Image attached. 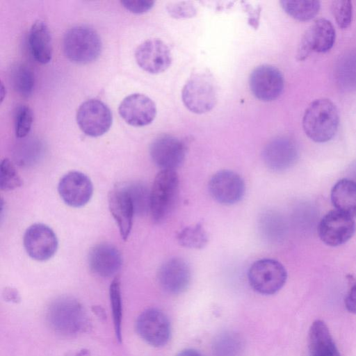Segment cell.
Segmentation results:
<instances>
[{"label":"cell","mask_w":356,"mask_h":356,"mask_svg":"<svg viewBox=\"0 0 356 356\" xmlns=\"http://www.w3.org/2000/svg\"><path fill=\"white\" fill-rule=\"evenodd\" d=\"M63 47L65 55L70 60L78 64H87L99 57L102 41L92 28L77 25L65 32Z\"/></svg>","instance_id":"obj_3"},{"label":"cell","mask_w":356,"mask_h":356,"mask_svg":"<svg viewBox=\"0 0 356 356\" xmlns=\"http://www.w3.org/2000/svg\"><path fill=\"white\" fill-rule=\"evenodd\" d=\"M120 3L127 10L135 14L146 13L154 5V1L151 0H124Z\"/></svg>","instance_id":"obj_38"},{"label":"cell","mask_w":356,"mask_h":356,"mask_svg":"<svg viewBox=\"0 0 356 356\" xmlns=\"http://www.w3.org/2000/svg\"><path fill=\"white\" fill-rule=\"evenodd\" d=\"M276 213L272 211H265L259 219V229L261 236L266 240H274L276 238L279 223Z\"/></svg>","instance_id":"obj_36"},{"label":"cell","mask_w":356,"mask_h":356,"mask_svg":"<svg viewBox=\"0 0 356 356\" xmlns=\"http://www.w3.org/2000/svg\"><path fill=\"white\" fill-rule=\"evenodd\" d=\"M112 113L103 102L91 99L82 103L76 113V122L87 136L97 137L107 132L112 124Z\"/></svg>","instance_id":"obj_8"},{"label":"cell","mask_w":356,"mask_h":356,"mask_svg":"<svg viewBox=\"0 0 356 356\" xmlns=\"http://www.w3.org/2000/svg\"><path fill=\"white\" fill-rule=\"evenodd\" d=\"M135 59L138 66L150 74H159L170 65L172 56L168 45L159 39H149L136 49Z\"/></svg>","instance_id":"obj_15"},{"label":"cell","mask_w":356,"mask_h":356,"mask_svg":"<svg viewBox=\"0 0 356 356\" xmlns=\"http://www.w3.org/2000/svg\"><path fill=\"white\" fill-rule=\"evenodd\" d=\"M249 86L253 95L260 101L277 99L284 90V76L279 69L271 65H261L250 75Z\"/></svg>","instance_id":"obj_9"},{"label":"cell","mask_w":356,"mask_h":356,"mask_svg":"<svg viewBox=\"0 0 356 356\" xmlns=\"http://www.w3.org/2000/svg\"><path fill=\"white\" fill-rule=\"evenodd\" d=\"M22 179L13 162L3 159L0 165V188L1 191H9L20 187Z\"/></svg>","instance_id":"obj_33"},{"label":"cell","mask_w":356,"mask_h":356,"mask_svg":"<svg viewBox=\"0 0 356 356\" xmlns=\"http://www.w3.org/2000/svg\"><path fill=\"white\" fill-rule=\"evenodd\" d=\"M336 32L332 23L324 18L316 20L302 36L297 51V58L305 60L310 53H326L335 42Z\"/></svg>","instance_id":"obj_12"},{"label":"cell","mask_w":356,"mask_h":356,"mask_svg":"<svg viewBox=\"0 0 356 356\" xmlns=\"http://www.w3.org/2000/svg\"><path fill=\"white\" fill-rule=\"evenodd\" d=\"M168 14L175 19L191 18L196 15L197 9L191 1H177L170 3L166 6Z\"/></svg>","instance_id":"obj_37"},{"label":"cell","mask_w":356,"mask_h":356,"mask_svg":"<svg viewBox=\"0 0 356 356\" xmlns=\"http://www.w3.org/2000/svg\"><path fill=\"white\" fill-rule=\"evenodd\" d=\"M24 246L30 257L44 261L51 259L56 252L58 239L49 227L35 223L25 232Z\"/></svg>","instance_id":"obj_13"},{"label":"cell","mask_w":356,"mask_h":356,"mask_svg":"<svg viewBox=\"0 0 356 356\" xmlns=\"http://www.w3.org/2000/svg\"><path fill=\"white\" fill-rule=\"evenodd\" d=\"M355 229L353 218L336 209L321 219L318 235L325 244L336 247L346 243L355 234Z\"/></svg>","instance_id":"obj_10"},{"label":"cell","mask_w":356,"mask_h":356,"mask_svg":"<svg viewBox=\"0 0 356 356\" xmlns=\"http://www.w3.org/2000/svg\"><path fill=\"white\" fill-rule=\"evenodd\" d=\"M58 191L65 204L77 208L90 201L93 193V186L90 178L85 174L71 171L60 179Z\"/></svg>","instance_id":"obj_17"},{"label":"cell","mask_w":356,"mask_h":356,"mask_svg":"<svg viewBox=\"0 0 356 356\" xmlns=\"http://www.w3.org/2000/svg\"><path fill=\"white\" fill-rule=\"evenodd\" d=\"M209 191L218 202L231 205L239 202L245 191L243 179L237 173L227 170L215 173L209 180Z\"/></svg>","instance_id":"obj_14"},{"label":"cell","mask_w":356,"mask_h":356,"mask_svg":"<svg viewBox=\"0 0 356 356\" xmlns=\"http://www.w3.org/2000/svg\"><path fill=\"white\" fill-rule=\"evenodd\" d=\"M185 143L179 138L163 134L155 138L149 147L152 160L161 170H175L186 156Z\"/></svg>","instance_id":"obj_11"},{"label":"cell","mask_w":356,"mask_h":356,"mask_svg":"<svg viewBox=\"0 0 356 356\" xmlns=\"http://www.w3.org/2000/svg\"><path fill=\"white\" fill-rule=\"evenodd\" d=\"M181 99L191 112L202 114L212 110L218 100V88L211 74L206 72L194 73L184 84Z\"/></svg>","instance_id":"obj_5"},{"label":"cell","mask_w":356,"mask_h":356,"mask_svg":"<svg viewBox=\"0 0 356 356\" xmlns=\"http://www.w3.org/2000/svg\"><path fill=\"white\" fill-rule=\"evenodd\" d=\"M298 150L293 140L279 136L269 141L262 151V159L266 167L274 172H282L295 165Z\"/></svg>","instance_id":"obj_16"},{"label":"cell","mask_w":356,"mask_h":356,"mask_svg":"<svg viewBox=\"0 0 356 356\" xmlns=\"http://www.w3.org/2000/svg\"><path fill=\"white\" fill-rule=\"evenodd\" d=\"M335 77L339 87L343 91L356 90V49L341 56L336 65Z\"/></svg>","instance_id":"obj_25"},{"label":"cell","mask_w":356,"mask_h":356,"mask_svg":"<svg viewBox=\"0 0 356 356\" xmlns=\"http://www.w3.org/2000/svg\"><path fill=\"white\" fill-rule=\"evenodd\" d=\"M280 3L286 13L300 22L313 19L321 8L320 1L314 0H283Z\"/></svg>","instance_id":"obj_26"},{"label":"cell","mask_w":356,"mask_h":356,"mask_svg":"<svg viewBox=\"0 0 356 356\" xmlns=\"http://www.w3.org/2000/svg\"><path fill=\"white\" fill-rule=\"evenodd\" d=\"M177 239L183 247L191 249H201L207 244L209 236L202 225L197 223L182 229L178 233Z\"/></svg>","instance_id":"obj_30"},{"label":"cell","mask_w":356,"mask_h":356,"mask_svg":"<svg viewBox=\"0 0 356 356\" xmlns=\"http://www.w3.org/2000/svg\"><path fill=\"white\" fill-rule=\"evenodd\" d=\"M331 200L337 210L356 217V182L348 179L339 180L331 191Z\"/></svg>","instance_id":"obj_24"},{"label":"cell","mask_w":356,"mask_h":356,"mask_svg":"<svg viewBox=\"0 0 356 356\" xmlns=\"http://www.w3.org/2000/svg\"><path fill=\"white\" fill-rule=\"evenodd\" d=\"M308 346L311 356H341L327 325L322 320H316L311 325Z\"/></svg>","instance_id":"obj_22"},{"label":"cell","mask_w":356,"mask_h":356,"mask_svg":"<svg viewBox=\"0 0 356 356\" xmlns=\"http://www.w3.org/2000/svg\"><path fill=\"white\" fill-rule=\"evenodd\" d=\"M6 95V88L3 83L1 84V102H3Z\"/></svg>","instance_id":"obj_44"},{"label":"cell","mask_w":356,"mask_h":356,"mask_svg":"<svg viewBox=\"0 0 356 356\" xmlns=\"http://www.w3.org/2000/svg\"><path fill=\"white\" fill-rule=\"evenodd\" d=\"M241 337L234 332H225L218 334L212 345L213 356H241L243 350Z\"/></svg>","instance_id":"obj_27"},{"label":"cell","mask_w":356,"mask_h":356,"mask_svg":"<svg viewBox=\"0 0 356 356\" xmlns=\"http://www.w3.org/2000/svg\"><path fill=\"white\" fill-rule=\"evenodd\" d=\"M339 115L336 105L326 98L314 100L303 115L302 129L309 138L316 143H326L336 134Z\"/></svg>","instance_id":"obj_2"},{"label":"cell","mask_w":356,"mask_h":356,"mask_svg":"<svg viewBox=\"0 0 356 356\" xmlns=\"http://www.w3.org/2000/svg\"><path fill=\"white\" fill-rule=\"evenodd\" d=\"M15 149L14 157L20 165L29 166L34 164L41 157L44 147L42 143L35 138H21Z\"/></svg>","instance_id":"obj_28"},{"label":"cell","mask_w":356,"mask_h":356,"mask_svg":"<svg viewBox=\"0 0 356 356\" xmlns=\"http://www.w3.org/2000/svg\"><path fill=\"white\" fill-rule=\"evenodd\" d=\"M46 321L52 331L64 337L81 334L91 327L83 305L70 296L59 297L50 303L46 311Z\"/></svg>","instance_id":"obj_1"},{"label":"cell","mask_w":356,"mask_h":356,"mask_svg":"<svg viewBox=\"0 0 356 356\" xmlns=\"http://www.w3.org/2000/svg\"><path fill=\"white\" fill-rule=\"evenodd\" d=\"M109 298L115 334L117 340L120 343L122 341V301L119 277H115L110 284Z\"/></svg>","instance_id":"obj_31"},{"label":"cell","mask_w":356,"mask_h":356,"mask_svg":"<svg viewBox=\"0 0 356 356\" xmlns=\"http://www.w3.org/2000/svg\"><path fill=\"white\" fill-rule=\"evenodd\" d=\"M118 111L123 120L134 127L146 126L156 115L155 103L149 97L140 93H134L124 98Z\"/></svg>","instance_id":"obj_19"},{"label":"cell","mask_w":356,"mask_h":356,"mask_svg":"<svg viewBox=\"0 0 356 356\" xmlns=\"http://www.w3.org/2000/svg\"><path fill=\"white\" fill-rule=\"evenodd\" d=\"M2 296L6 301L10 302L18 303L21 300L19 292L15 289L10 287L5 288Z\"/></svg>","instance_id":"obj_40"},{"label":"cell","mask_w":356,"mask_h":356,"mask_svg":"<svg viewBox=\"0 0 356 356\" xmlns=\"http://www.w3.org/2000/svg\"><path fill=\"white\" fill-rule=\"evenodd\" d=\"M33 120V112L29 106L22 104L15 112V129L18 138H24L29 134Z\"/></svg>","instance_id":"obj_34"},{"label":"cell","mask_w":356,"mask_h":356,"mask_svg":"<svg viewBox=\"0 0 356 356\" xmlns=\"http://www.w3.org/2000/svg\"><path fill=\"white\" fill-rule=\"evenodd\" d=\"M179 181L175 170H161L156 175L150 190L152 220L163 222L172 213L178 200Z\"/></svg>","instance_id":"obj_4"},{"label":"cell","mask_w":356,"mask_h":356,"mask_svg":"<svg viewBox=\"0 0 356 356\" xmlns=\"http://www.w3.org/2000/svg\"><path fill=\"white\" fill-rule=\"evenodd\" d=\"M95 308V312H96V314L100 316V317H104V312L103 310H102L101 307H94Z\"/></svg>","instance_id":"obj_43"},{"label":"cell","mask_w":356,"mask_h":356,"mask_svg":"<svg viewBox=\"0 0 356 356\" xmlns=\"http://www.w3.org/2000/svg\"><path fill=\"white\" fill-rule=\"evenodd\" d=\"M157 279L160 286L165 292L172 295L180 294L184 292L190 284V266L181 258L169 259L159 268Z\"/></svg>","instance_id":"obj_18"},{"label":"cell","mask_w":356,"mask_h":356,"mask_svg":"<svg viewBox=\"0 0 356 356\" xmlns=\"http://www.w3.org/2000/svg\"><path fill=\"white\" fill-rule=\"evenodd\" d=\"M332 12L337 26L345 29L349 27L353 20L352 2L346 0H337L332 3Z\"/></svg>","instance_id":"obj_35"},{"label":"cell","mask_w":356,"mask_h":356,"mask_svg":"<svg viewBox=\"0 0 356 356\" xmlns=\"http://www.w3.org/2000/svg\"><path fill=\"white\" fill-rule=\"evenodd\" d=\"M29 44L33 57L38 63L46 64L51 60V35L44 22L37 20L32 24L29 33Z\"/></svg>","instance_id":"obj_23"},{"label":"cell","mask_w":356,"mask_h":356,"mask_svg":"<svg viewBox=\"0 0 356 356\" xmlns=\"http://www.w3.org/2000/svg\"><path fill=\"white\" fill-rule=\"evenodd\" d=\"M130 194L135 214L144 215L150 210V191L140 183L126 184Z\"/></svg>","instance_id":"obj_32"},{"label":"cell","mask_w":356,"mask_h":356,"mask_svg":"<svg viewBox=\"0 0 356 356\" xmlns=\"http://www.w3.org/2000/svg\"><path fill=\"white\" fill-rule=\"evenodd\" d=\"M136 329L144 341L156 348L165 346L170 339L171 326L169 319L157 308L144 310L136 320Z\"/></svg>","instance_id":"obj_7"},{"label":"cell","mask_w":356,"mask_h":356,"mask_svg":"<svg viewBox=\"0 0 356 356\" xmlns=\"http://www.w3.org/2000/svg\"><path fill=\"white\" fill-rule=\"evenodd\" d=\"M248 277L251 287L255 291L263 295H273L285 284L287 272L278 261L265 258L252 264Z\"/></svg>","instance_id":"obj_6"},{"label":"cell","mask_w":356,"mask_h":356,"mask_svg":"<svg viewBox=\"0 0 356 356\" xmlns=\"http://www.w3.org/2000/svg\"><path fill=\"white\" fill-rule=\"evenodd\" d=\"M108 200L109 210L118 226L120 236L123 240H127L131 230L135 211L126 185L112 189Z\"/></svg>","instance_id":"obj_20"},{"label":"cell","mask_w":356,"mask_h":356,"mask_svg":"<svg viewBox=\"0 0 356 356\" xmlns=\"http://www.w3.org/2000/svg\"><path fill=\"white\" fill-rule=\"evenodd\" d=\"M350 287L345 298V306L346 309L356 314V280L349 277Z\"/></svg>","instance_id":"obj_39"},{"label":"cell","mask_w":356,"mask_h":356,"mask_svg":"<svg viewBox=\"0 0 356 356\" xmlns=\"http://www.w3.org/2000/svg\"><path fill=\"white\" fill-rule=\"evenodd\" d=\"M10 79L14 90L24 97L31 95L35 86V76L27 65L17 63L11 67Z\"/></svg>","instance_id":"obj_29"},{"label":"cell","mask_w":356,"mask_h":356,"mask_svg":"<svg viewBox=\"0 0 356 356\" xmlns=\"http://www.w3.org/2000/svg\"><path fill=\"white\" fill-rule=\"evenodd\" d=\"M70 356H90L89 352L86 350H81Z\"/></svg>","instance_id":"obj_42"},{"label":"cell","mask_w":356,"mask_h":356,"mask_svg":"<svg viewBox=\"0 0 356 356\" xmlns=\"http://www.w3.org/2000/svg\"><path fill=\"white\" fill-rule=\"evenodd\" d=\"M176 356H204L202 353H201L200 351L192 349V348H187L182 350L181 351L179 352Z\"/></svg>","instance_id":"obj_41"},{"label":"cell","mask_w":356,"mask_h":356,"mask_svg":"<svg viewBox=\"0 0 356 356\" xmlns=\"http://www.w3.org/2000/svg\"><path fill=\"white\" fill-rule=\"evenodd\" d=\"M122 259L120 251L113 245L102 243L94 246L88 254L90 270L102 277L115 275L120 269Z\"/></svg>","instance_id":"obj_21"}]
</instances>
